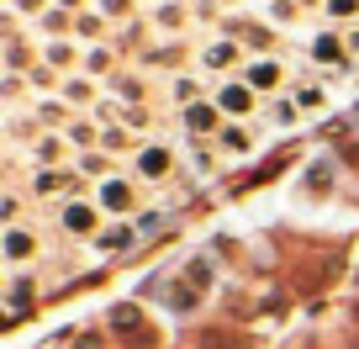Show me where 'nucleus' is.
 <instances>
[{"instance_id": "4", "label": "nucleus", "mask_w": 359, "mask_h": 349, "mask_svg": "<svg viewBox=\"0 0 359 349\" xmlns=\"http://www.w3.org/2000/svg\"><path fill=\"white\" fill-rule=\"evenodd\" d=\"M27 191L37 202H69V196L85 191V175L74 164H58V169H27Z\"/></svg>"}, {"instance_id": "22", "label": "nucleus", "mask_w": 359, "mask_h": 349, "mask_svg": "<svg viewBox=\"0 0 359 349\" xmlns=\"http://www.w3.org/2000/svg\"><path fill=\"white\" fill-rule=\"evenodd\" d=\"M64 154H69V138L64 133H43L32 143V169H58V164H64Z\"/></svg>"}, {"instance_id": "39", "label": "nucleus", "mask_w": 359, "mask_h": 349, "mask_svg": "<svg viewBox=\"0 0 359 349\" xmlns=\"http://www.w3.org/2000/svg\"><path fill=\"white\" fill-rule=\"evenodd\" d=\"M122 127H133V133H148V127H154V112H148V106H127Z\"/></svg>"}, {"instance_id": "3", "label": "nucleus", "mask_w": 359, "mask_h": 349, "mask_svg": "<svg viewBox=\"0 0 359 349\" xmlns=\"http://www.w3.org/2000/svg\"><path fill=\"white\" fill-rule=\"evenodd\" d=\"M212 101L222 106V117H227V122H254V117L264 112V96H259L254 85H248V79H243V74L222 79V85H217V91H212Z\"/></svg>"}, {"instance_id": "13", "label": "nucleus", "mask_w": 359, "mask_h": 349, "mask_svg": "<svg viewBox=\"0 0 359 349\" xmlns=\"http://www.w3.org/2000/svg\"><path fill=\"white\" fill-rule=\"evenodd\" d=\"M212 79H201V74H175L169 79V106L175 112H185V106H196V101H212Z\"/></svg>"}, {"instance_id": "8", "label": "nucleus", "mask_w": 359, "mask_h": 349, "mask_svg": "<svg viewBox=\"0 0 359 349\" xmlns=\"http://www.w3.org/2000/svg\"><path fill=\"white\" fill-rule=\"evenodd\" d=\"M243 79L264 96V101L291 91V79H285V64H280V58H248V64H243Z\"/></svg>"}, {"instance_id": "23", "label": "nucleus", "mask_w": 359, "mask_h": 349, "mask_svg": "<svg viewBox=\"0 0 359 349\" xmlns=\"http://www.w3.org/2000/svg\"><path fill=\"white\" fill-rule=\"evenodd\" d=\"M148 22H154L158 32H180V27L191 22V6H185V0H154V11H148Z\"/></svg>"}, {"instance_id": "33", "label": "nucleus", "mask_w": 359, "mask_h": 349, "mask_svg": "<svg viewBox=\"0 0 359 349\" xmlns=\"http://www.w3.org/2000/svg\"><path fill=\"white\" fill-rule=\"evenodd\" d=\"M95 11L106 16V22H137V0H95Z\"/></svg>"}, {"instance_id": "20", "label": "nucleus", "mask_w": 359, "mask_h": 349, "mask_svg": "<svg viewBox=\"0 0 359 349\" xmlns=\"http://www.w3.org/2000/svg\"><path fill=\"white\" fill-rule=\"evenodd\" d=\"M264 122H269V127H302L306 112L296 106V96L285 91V96H269V101H264Z\"/></svg>"}, {"instance_id": "30", "label": "nucleus", "mask_w": 359, "mask_h": 349, "mask_svg": "<svg viewBox=\"0 0 359 349\" xmlns=\"http://www.w3.org/2000/svg\"><path fill=\"white\" fill-rule=\"evenodd\" d=\"M106 27H111V22H106L101 11H79V16H74V37H79V43H95V37H106Z\"/></svg>"}, {"instance_id": "7", "label": "nucleus", "mask_w": 359, "mask_h": 349, "mask_svg": "<svg viewBox=\"0 0 359 349\" xmlns=\"http://www.w3.org/2000/svg\"><path fill=\"white\" fill-rule=\"evenodd\" d=\"M133 169H137V180H143V185H169V175L180 169V148H169V143H143V154L133 159Z\"/></svg>"}, {"instance_id": "24", "label": "nucleus", "mask_w": 359, "mask_h": 349, "mask_svg": "<svg viewBox=\"0 0 359 349\" xmlns=\"http://www.w3.org/2000/svg\"><path fill=\"white\" fill-rule=\"evenodd\" d=\"M64 138H69L74 154H90V148H101V122H95V117H74V122L64 127Z\"/></svg>"}, {"instance_id": "31", "label": "nucleus", "mask_w": 359, "mask_h": 349, "mask_svg": "<svg viewBox=\"0 0 359 349\" xmlns=\"http://www.w3.org/2000/svg\"><path fill=\"white\" fill-rule=\"evenodd\" d=\"M0 217H6V228H22L27 223V202L16 185H6V196H0Z\"/></svg>"}, {"instance_id": "43", "label": "nucleus", "mask_w": 359, "mask_h": 349, "mask_svg": "<svg viewBox=\"0 0 359 349\" xmlns=\"http://www.w3.org/2000/svg\"><path fill=\"white\" fill-rule=\"evenodd\" d=\"M302 6H306V11H312V6H323V0H302Z\"/></svg>"}, {"instance_id": "40", "label": "nucleus", "mask_w": 359, "mask_h": 349, "mask_svg": "<svg viewBox=\"0 0 359 349\" xmlns=\"http://www.w3.org/2000/svg\"><path fill=\"white\" fill-rule=\"evenodd\" d=\"M53 6H64V11H74V16H79V11H90L85 0H53Z\"/></svg>"}, {"instance_id": "19", "label": "nucleus", "mask_w": 359, "mask_h": 349, "mask_svg": "<svg viewBox=\"0 0 359 349\" xmlns=\"http://www.w3.org/2000/svg\"><path fill=\"white\" fill-rule=\"evenodd\" d=\"M291 96H296V106H302L306 117H317V112H327V79H291Z\"/></svg>"}, {"instance_id": "10", "label": "nucleus", "mask_w": 359, "mask_h": 349, "mask_svg": "<svg viewBox=\"0 0 359 349\" xmlns=\"http://www.w3.org/2000/svg\"><path fill=\"white\" fill-rule=\"evenodd\" d=\"M58 96H64V101L74 106L79 117H90L95 106H101L106 85H101V79H90V74H64V91H58Z\"/></svg>"}, {"instance_id": "11", "label": "nucleus", "mask_w": 359, "mask_h": 349, "mask_svg": "<svg viewBox=\"0 0 359 349\" xmlns=\"http://www.w3.org/2000/svg\"><path fill=\"white\" fill-rule=\"evenodd\" d=\"M217 148H222V159H248L259 148V122H227L217 133Z\"/></svg>"}, {"instance_id": "2", "label": "nucleus", "mask_w": 359, "mask_h": 349, "mask_svg": "<svg viewBox=\"0 0 359 349\" xmlns=\"http://www.w3.org/2000/svg\"><path fill=\"white\" fill-rule=\"evenodd\" d=\"M58 228H64L69 238H95L106 233V212L95 206V196H69V202H58Z\"/></svg>"}, {"instance_id": "6", "label": "nucleus", "mask_w": 359, "mask_h": 349, "mask_svg": "<svg viewBox=\"0 0 359 349\" xmlns=\"http://www.w3.org/2000/svg\"><path fill=\"white\" fill-rule=\"evenodd\" d=\"M95 206H101L106 217H116V223H127V217L137 212V180L133 175H111V180L95 185Z\"/></svg>"}, {"instance_id": "35", "label": "nucleus", "mask_w": 359, "mask_h": 349, "mask_svg": "<svg viewBox=\"0 0 359 349\" xmlns=\"http://www.w3.org/2000/svg\"><path fill=\"white\" fill-rule=\"evenodd\" d=\"M222 6L217 0H191V22H201V27H222Z\"/></svg>"}, {"instance_id": "32", "label": "nucleus", "mask_w": 359, "mask_h": 349, "mask_svg": "<svg viewBox=\"0 0 359 349\" xmlns=\"http://www.w3.org/2000/svg\"><path fill=\"white\" fill-rule=\"evenodd\" d=\"M323 16L333 27H354L359 22V0H323Z\"/></svg>"}, {"instance_id": "5", "label": "nucleus", "mask_w": 359, "mask_h": 349, "mask_svg": "<svg viewBox=\"0 0 359 349\" xmlns=\"http://www.w3.org/2000/svg\"><path fill=\"white\" fill-rule=\"evenodd\" d=\"M196 64H201L206 74L233 79V74H243L248 48H243V43H233V37H212V43H201V48H196Z\"/></svg>"}, {"instance_id": "25", "label": "nucleus", "mask_w": 359, "mask_h": 349, "mask_svg": "<svg viewBox=\"0 0 359 349\" xmlns=\"http://www.w3.org/2000/svg\"><path fill=\"white\" fill-rule=\"evenodd\" d=\"M101 148H106V154H111V159H122V154H143V138H137L133 133V127H101Z\"/></svg>"}, {"instance_id": "14", "label": "nucleus", "mask_w": 359, "mask_h": 349, "mask_svg": "<svg viewBox=\"0 0 359 349\" xmlns=\"http://www.w3.org/2000/svg\"><path fill=\"white\" fill-rule=\"evenodd\" d=\"M106 96H116L122 106H143L154 91H148V79L137 74V69H116V74L106 79Z\"/></svg>"}, {"instance_id": "42", "label": "nucleus", "mask_w": 359, "mask_h": 349, "mask_svg": "<svg viewBox=\"0 0 359 349\" xmlns=\"http://www.w3.org/2000/svg\"><path fill=\"white\" fill-rule=\"evenodd\" d=\"M217 6H222V11H238V6H248V0H217Z\"/></svg>"}, {"instance_id": "27", "label": "nucleus", "mask_w": 359, "mask_h": 349, "mask_svg": "<svg viewBox=\"0 0 359 349\" xmlns=\"http://www.w3.org/2000/svg\"><path fill=\"white\" fill-rule=\"evenodd\" d=\"M264 22H275L280 32H291V27L306 22V6H302V0H269V6H264Z\"/></svg>"}, {"instance_id": "18", "label": "nucleus", "mask_w": 359, "mask_h": 349, "mask_svg": "<svg viewBox=\"0 0 359 349\" xmlns=\"http://www.w3.org/2000/svg\"><path fill=\"white\" fill-rule=\"evenodd\" d=\"M43 64H53L58 74H64V69H79V64H85L79 37H53V43H43Z\"/></svg>"}, {"instance_id": "9", "label": "nucleus", "mask_w": 359, "mask_h": 349, "mask_svg": "<svg viewBox=\"0 0 359 349\" xmlns=\"http://www.w3.org/2000/svg\"><path fill=\"white\" fill-rule=\"evenodd\" d=\"M180 127H185V138H217L227 127V117H222V106H217V101H196V106L180 112Z\"/></svg>"}, {"instance_id": "21", "label": "nucleus", "mask_w": 359, "mask_h": 349, "mask_svg": "<svg viewBox=\"0 0 359 349\" xmlns=\"http://www.w3.org/2000/svg\"><path fill=\"white\" fill-rule=\"evenodd\" d=\"M185 58H191V48H180V43H148L137 53V64L143 69H180Z\"/></svg>"}, {"instance_id": "38", "label": "nucleus", "mask_w": 359, "mask_h": 349, "mask_svg": "<svg viewBox=\"0 0 359 349\" xmlns=\"http://www.w3.org/2000/svg\"><path fill=\"white\" fill-rule=\"evenodd\" d=\"M169 223V212H164V206H143V217H137V233H158V228H164Z\"/></svg>"}, {"instance_id": "16", "label": "nucleus", "mask_w": 359, "mask_h": 349, "mask_svg": "<svg viewBox=\"0 0 359 349\" xmlns=\"http://www.w3.org/2000/svg\"><path fill=\"white\" fill-rule=\"evenodd\" d=\"M243 48H248V58H275V53H280V27L254 16L248 32H243Z\"/></svg>"}, {"instance_id": "1", "label": "nucleus", "mask_w": 359, "mask_h": 349, "mask_svg": "<svg viewBox=\"0 0 359 349\" xmlns=\"http://www.w3.org/2000/svg\"><path fill=\"white\" fill-rule=\"evenodd\" d=\"M302 53L312 58V69H327V74H348V64H354V53H348V32H344V27H323V32H312Z\"/></svg>"}, {"instance_id": "28", "label": "nucleus", "mask_w": 359, "mask_h": 349, "mask_svg": "<svg viewBox=\"0 0 359 349\" xmlns=\"http://www.w3.org/2000/svg\"><path fill=\"white\" fill-rule=\"evenodd\" d=\"M137 238H143V233H137V223H111L101 238H95V249H101V254H122V249H133Z\"/></svg>"}, {"instance_id": "41", "label": "nucleus", "mask_w": 359, "mask_h": 349, "mask_svg": "<svg viewBox=\"0 0 359 349\" xmlns=\"http://www.w3.org/2000/svg\"><path fill=\"white\" fill-rule=\"evenodd\" d=\"M348 53L359 58V27H348Z\"/></svg>"}, {"instance_id": "26", "label": "nucleus", "mask_w": 359, "mask_h": 349, "mask_svg": "<svg viewBox=\"0 0 359 349\" xmlns=\"http://www.w3.org/2000/svg\"><path fill=\"white\" fill-rule=\"evenodd\" d=\"M74 169L85 175V180L101 185V180H111V175H116V159L106 154V148H90V154H79V159H74Z\"/></svg>"}, {"instance_id": "29", "label": "nucleus", "mask_w": 359, "mask_h": 349, "mask_svg": "<svg viewBox=\"0 0 359 349\" xmlns=\"http://www.w3.org/2000/svg\"><path fill=\"white\" fill-rule=\"evenodd\" d=\"M37 32H53V37H74V11H64V6H48V11L37 16Z\"/></svg>"}, {"instance_id": "44", "label": "nucleus", "mask_w": 359, "mask_h": 349, "mask_svg": "<svg viewBox=\"0 0 359 349\" xmlns=\"http://www.w3.org/2000/svg\"><path fill=\"white\" fill-rule=\"evenodd\" d=\"M259 6H269V0H259Z\"/></svg>"}, {"instance_id": "37", "label": "nucleus", "mask_w": 359, "mask_h": 349, "mask_svg": "<svg viewBox=\"0 0 359 349\" xmlns=\"http://www.w3.org/2000/svg\"><path fill=\"white\" fill-rule=\"evenodd\" d=\"M32 291H37V286H32V281H27V275H22V270H16V281H11V317H22V307H27V302H32Z\"/></svg>"}, {"instance_id": "12", "label": "nucleus", "mask_w": 359, "mask_h": 349, "mask_svg": "<svg viewBox=\"0 0 359 349\" xmlns=\"http://www.w3.org/2000/svg\"><path fill=\"white\" fill-rule=\"evenodd\" d=\"M43 254V238L32 233V228H6V265H11V270H22V265H32V259Z\"/></svg>"}, {"instance_id": "34", "label": "nucleus", "mask_w": 359, "mask_h": 349, "mask_svg": "<svg viewBox=\"0 0 359 349\" xmlns=\"http://www.w3.org/2000/svg\"><path fill=\"white\" fill-rule=\"evenodd\" d=\"M27 91H32V79H27V74H11V69H6V85H0L6 106H22V101H27Z\"/></svg>"}, {"instance_id": "17", "label": "nucleus", "mask_w": 359, "mask_h": 349, "mask_svg": "<svg viewBox=\"0 0 359 349\" xmlns=\"http://www.w3.org/2000/svg\"><path fill=\"white\" fill-rule=\"evenodd\" d=\"M116 58H122V53H116L111 43H90V48H85V64H79V74H90V79H101V85H106V79L116 74Z\"/></svg>"}, {"instance_id": "36", "label": "nucleus", "mask_w": 359, "mask_h": 349, "mask_svg": "<svg viewBox=\"0 0 359 349\" xmlns=\"http://www.w3.org/2000/svg\"><path fill=\"white\" fill-rule=\"evenodd\" d=\"M248 22H254L248 11H227V16H222V27H217V37H233V43H243Z\"/></svg>"}, {"instance_id": "15", "label": "nucleus", "mask_w": 359, "mask_h": 349, "mask_svg": "<svg viewBox=\"0 0 359 349\" xmlns=\"http://www.w3.org/2000/svg\"><path fill=\"white\" fill-rule=\"evenodd\" d=\"M180 154L191 159L196 175H217V164H222V148H217V138H180Z\"/></svg>"}]
</instances>
